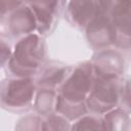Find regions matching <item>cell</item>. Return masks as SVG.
Instances as JSON below:
<instances>
[{
  "label": "cell",
  "mask_w": 131,
  "mask_h": 131,
  "mask_svg": "<svg viewBox=\"0 0 131 131\" xmlns=\"http://www.w3.org/2000/svg\"><path fill=\"white\" fill-rule=\"evenodd\" d=\"M42 126V117L38 114H29L27 116L21 117L17 124L15 125V129L17 130H41Z\"/></svg>",
  "instance_id": "cell-16"
},
{
  "label": "cell",
  "mask_w": 131,
  "mask_h": 131,
  "mask_svg": "<svg viewBox=\"0 0 131 131\" xmlns=\"http://www.w3.org/2000/svg\"><path fill=\"white\" fill-rule=\"evenodd\" d=\"M37 91L35 78L11 77L0 82V106L13 113H23L33 106Z\"/></svg>",
  "instance_id": "cell-2"
},
{
  "label": "cell",
  "mask_w": 131,
  "mask_h": 131,
  "mask_svg": "<svg viewBox=\"0 0 131 131\" xmlns=\"http://www.w3.org/2000/svg\"><path fill=\"white\" fill-rule=\"evenodd\" d=\"M19 4L18 0H0V21L6 19L8 14Z\"/></svg>",
  "instance_id": "cell-19"
},
{
  "label": "cell",
  "mask_w": 131,
  "mask_h": 131,
  "mask_svg": "<svg viewBox=\"0 0 131 131\" xmlns=\"http://www.w3.org/2000/svg\"><path fill=\"white\" fill-rule=\"evenodd\" d=\"M11 37L7 33L0 32V68H5L12 53Z\"/></svg>",
  "instance_id": "cell-17"
},
{
  "label": "cell",
  "mask_w": 131,
  "mask_h": 131,
  "mask_svg": "<svg viewBox=\"0 0 131 131\" xmlns=\"http://www.w3.org/2000/svg\"><path fill=\"white\" fill-rule=\"evenodd\" d=\"M6 31L11 38L16 39L37 31L35 15L28 4H19L8 14L6 17Z\"/></svg>",
  "instance_id": "cell-9"
},
{
  "label": "cell",
  "mask_w": 131,
  "mask_h": 131,
  "mask_svg": "<svg viewBox=\"0 0 131 131\" xmlns=\"http://www.w3.org/2000/svg\"><path fill=\"white\" fill-rule=\"evenodd\" d=\"M73 66L57 60L46 61L34 77L37 88H46L57 91L64 82Z\"/></svg>",
  "instance_id": "cell-11"
},
{
  "label": "cell",
  "mask_w": 131,
  "mask_h": 131,
  "mask_svg": "<svg viewBox=\"0 0 131 131\" xmlns=\"http://www.w3.org/2000/svg\"><path fill=\"white\" fill-rule=\"evenodd\" d=\"M91 64L94 77L102 79H121L124 76L126 63L123 53L118 48H104L96 51Z\"/></svg>",
  "instance_id": "cell-7"
},
{
  "label": "cell",
  "mask_w": 131,
  "mask_h": 131,
  "mask_svg": "<svg viewBox=\"0 0 131 131\" xmlns=\"http://www.w3.org/2000/svg\"><path fill=\"white\" fill-rule=\"evenodd\" d=\"M98 12L97 0H67L63 14L72 27L84 31Z\"/></svg>",
  "instance_id": "cell-10"
},
{
  "label": "cell",
  "mask_w": 131,
  "mask_h": 131,
  "mask_svg": "<svg viewBox=\"0 0 131 131\" xmlns=\"http://www.w3.org/2000/svg\"><path fill=\"white\" fill-rule=\"evenodd\" d=\"M121 83L122 78L102 79L94 77V81L85 101L87 111L101 116L120 106Z\"/></svg>",
  "instance_id": "cell-4"
},
{
  "label": "cell",
  "mask_w": 131,
  "mask_h": 131,
  "mask_svg": "<svg viewBox=\"0 0 131 131\" xmlns=\"http://www.w3.org/2000/svg\"><path fill=\"white\" fill-rule=\"evenodd\" d=\"M56 98L57 91L46 88H37L33 101V108L35 113L41 117H45L55 112Z\"/></svg>",
  "instance_id": "cell-13"
},
{
  "label": "cell",
  "mask_w": 131,
  "mask_h": 131,
  "mask_svg": "<svg viewBox=\"0 0 131 131\" xmlns=\"http://www.w3.org/2000/svg\"><path fill=\"white\" fill-rule=\"evenodd\" d=\"M103 130L127 131L130 129V112L122 106H117L101 115Z\"/></svg>",
  "instance_id": "cell-12"
},
{
  "label": "cell",
  "mask_w": 131,
  "mask_h": 131,
  "mask_svg": "<svg viewBox=\"0 0 131 131\" xmlns=\"http://www.w3.org/2000/svg\"><path fill=\"white\" fill-rule=\"evenodd\" d=\"M71 124L72 122L63 116L53 112L45 117H42L41 130H70Z\"/></svg>",
  "instance_id": "cell-15"
},
{
  "label": "cell",
  "mask_w": 131,
  "mask_h": 131,
  "mask_svg": "<svg viewBox=\"0 0 131 131\" xmlns=\"http://www.w3.org/2000/svg\"><path fill=\"white\" fill-rule=\"evenodd\" d=\"M120 106L130 112V81L129 78H122Z\"/></svg>",
  "instance_id": "cell-18"
},
{
  "label": "cell",
  "mask_w": 131,
  "mask_h": 131,
  "mask_svg": "<svg viewBox=\"0 0 131 131\" xmlns=\"http://www.w3.org/2000/svg\"><path fill=\"white\" fill-rule=\"evenodd\" d=\"M46 61L45 37L35 32L16 39L5 70L7 75L11 77L34 78Z\"/></svg>",
  "instance_id": "cell-1"
},
{
  "label": "cell",
  "mask_w": 131,
  "mask_h": 131,
  "mask_svg": "<svg viewBox=\"0 0 131 131\" xmlns=\"http://www.w3.org/2000/svg\"><path fill=\"white\" fill-rule=\"evenodd\" d=\"M106 14L115 32V47L129 50L131 41V0H108Z\"/></svg>",
  "instance_id": "cell-5"
},
{
  "label": "cell",
  "mask_w": 131,
  "mask_h": 131,
  "mask_svg": "<svg viewBox=\"0 0 131 131\" xmlns=\"http://www.w3.org/2000/svg\"><path fill=\"white\" fill-rule=\"evenodd\" d=\"M88 44L95 51L115 45V32L106 13L98 12L84 29Z\"/></svg>",
  "instance_id": "cell-8"
},
{
  "label": "cell",
  "mask_w": 131,
  "mask_h": 131,
  "mask_svg": "<svg viewBox=\"0 0 131 131\" xmlns=\"http://www.w3.org/2000/svg\"><path fill=\"white\" fill-rule=\"evenodd\" d=\"M20 3H26V4H30L32 2H34L35 0H18Z\"/></svg>",
  "instance_id": "cell-20"
},
{
  "label": "cell",
  "mask_w": 131,
  "mask_h": 131,
  "mask_svg": "<svg viewBox=\"0 0 131 131\" xmlns=\"http://www.w3.org/2000/svg\"><path fill=\"white\" fill-rule=\"evenodd\" d=\"M67 0H35L28 4L36 18L37 33L49 36L57 27L66 8Z\"/></svg>",
  "instance_id": "cell-6"
},
{
  "label": "cell",
  "mask_w": 131,
  "mask_h": 131,
  "mask_svg": "<svg viewBox=\"0 0 131 131\" xmlns=\"http://www.w3.org/2000/svg\"><path fill=\"white\" fill-rule=\"evenodd\" d=\"M93 81L94 74L90 60L74 66L57 90V99L70 104L86 105L85 101Z\"/></svg>",
  "instance_id": "cell-3"
},
{
  "label": "cell",
  "mask_w": 131,
  "mask_h": 131,
  "mask_svg": "<svg viewBox=\"0 0 131 131\" xmlns=\"http://www.w3.org/2000/svg\"><path fill=\"white\" fill-rule=\"evenodd\" d=\"M70 130H103L102 118L100 115L87 112L72 122Z\"/></svg>",
  "instance_id": "cell-14"
}]
</instances>
